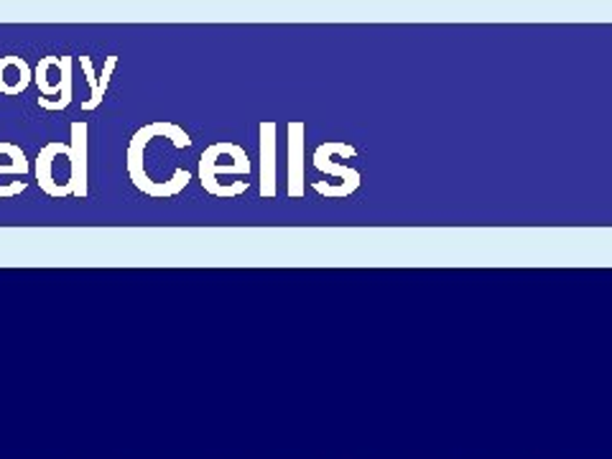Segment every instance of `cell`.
<instances>
[{
    "label": "cell",
    "mask_w": 612,
    "mask_h": 459,
    "mask_svg": "<svg viewBox=\"0 0 612 459\" xmlns=\"http://www.w3.org/2000/svg\"><path fill=\"white\" fill-rule=\"evenodd\" d=\"M156 136L171 138V144L176 145V148H189V145H192V138H189V136H186L184 130L179 128V126H174V123H164V120L143 126V128L138 130L133 138H130V145H128L130 182L141 189L143 194H148V197H154V200H166V197L179 194V192L189 184L192 173L186 172V169H176L174 176H171L169 182H164V184H156V182H151V179H148V173H146V169H143V148L148 145L151 138H156Z\"/></svg>",
    "instance_id": "6da1fadb"
},
{
    "label": "cell",
    "mask_w": 612,
    "mask_h": 459,
    "mask_svg": "<svg viewBox=\"0 0 612 459\" xmlns=\"http://www.w3.org/2000/svg\"><path fill=\"white\" fill-rule=\"evenodd\" d=\"M61 151H64V144H59V141H54V144L43 145L42 151H39V156H36V182H39V187H42V192H46L49 197H54V200H61V197H70L71 194V187L70 184H54V158L61 156Z\"/></svg>",
    "instance_id": "3957f363"
},
{
    "label": "cell",
    "mask_w": 612,
    "mask_h": 459,
    "mask_svg": "<svg viewBox=\"0 0 612 459\" xmlns=\"http://www.w3.org/2000/svg\"><path fill=\"white\" fill-rule=\"evenodd\" d=\"M217 173H245L248 176L250 173V161H240V164H232V166H217L214 145H210L200 158V182L210 194H217V189H214V176Z\"/></svg>",
    "instance_id": "5b68a950"
},
{
    "label": "cell",
    "mask_w": 612,
    "mask_h": 459,
    "mask_svg": "<svg viewBox=\"0 0 612 459\" xmlns=\"http://www.w3.org/2000/svg\"><path fill=\"white\" fill-rule=\"evenodd\" d=\"M115 67H118V57H108V59H105V67H102V77H98V82H100V87H98V95H95V98H89V100L82 102V110H95V108L100 105L102 98H105V92H108V87H110V77H113Z\"/></svg>",
    "instance_id": "9c48e42d"
},
{
    "label": "cell",
    "mask_w": 612,
    "mask_h": 459,
    "mask_svg": "<svg viewBox=\"0 0 612 459\" xmlns=\"http://www.w3.org/2000/svg\"><path fill=\"white\" fill-rule=\"evenodd\" d=\"M314 166H316L319 172L332 173V176H342V179H344V187L350 189V194L360 187V173L353 172V169H344V166H337V164H329L319 148H316V154H314Z\"/></svg>",
    "instance_id": "52a82bcc"
},
{
    "label": "cell",
    "mask_w": 612,
    "mask_h": 459,
    "mask_svg": "<svg viewBox=\"0 0 612 459\" xmlns=\"http://www.w3.org/2000/svg\"><path fill=\"white\" fill-rule=\"evenodd\" d=\"M80 64H82V70H85V77H87V85H89V89H92V98L98 95V87H100V82H98V74H95V67H92V59L89 57H80Z\"/></svg>",
    "instance_id": "7c38bea8"
},
{
    "label": "cell",
    "mask_w": 612,
    "mask_h": 459,
    "mask_svg": "<svg viewBox=\"0 0 612 459\" xmlns=\"http://www.w3.org/2000/svg\"><path fill=\"white\" fill-rule=\"evenodd\" d=\"M71 154L70 166H71V179L67 182L71 187V194L77 200H87V123L85 120H74L71 123Z\"/></svg>",
    "instance_id": "7a4b0ae2"
},
{
    "label": "cell",
    "mask_w": 612,
    "mask_h": 459,
    "mask_svg": "<svg viewBox=\"0 0 612 459\" xmlns=\"http://www.w3.org/2000/svg\"><path fill=\"white\" fill-rule=\"evenodd\" d=\"M54 61H57V57H42V61H39V67H36V72H33V80H36V85H39V89H42V98H54V95H59L54 87H49V82H46V70L49 67H54Z\"/></svg>",
    "instance_id": "8fae6325"
},
{
    "label": "cell",
    "mask_w": 612,
    "mask_h": 459,
    "mask_svg": "<svg viewBox=\"0 0 612 459\" xmlns=\"http://www.w3.org/2000/svg\"><path fill=\"white\" fill-rule=\"evenodd\" d=\"M291 187L288 194L291 197H301V169H299V151H301V138L299 133L304 130L301 123H291Z\"/></svg>",
    "instance_id": "ba28073f"
},
{
    "label": "cell",
    "mask_w": 612,
    "mask_h": 459,
    "mask_svg": "<svg viewBox=\"0 0 612 459\" xmlns=\"http://www.w3.org/2000/svg\"><path fill=\"white\" fill-rule=\"evenodd\" d=\"M273 123L260 126V197H273L276 194V172H273Z\"/></svg>",
    "instance_id": "277c9868"
},
{
    "label": "cell",
    "mask_w": 612,
    "mask_h": 459,
    "mask_svg": "<svg viewBox=\"0 0 612 459\" xmlns=\"http://www.w3.org/2000/svg\"><path fill=\"white\" fill-rule=\"evenodd\" d=\"M71 64H74V57H57L54 61V67H59V72H61V82L57 85L59 89V100H46V98H39V105H42L43 110H64V108H70L71 102Z\"/></svg>",
    "instance_id": "8992f818"
},
{
    "label": "cell",
    "mask_w": 612,
    "mask_h": 459,
    "mask_svg": "<svg viewBox=\"0 0 612 459\" xmlns=\"http://www.w3.org/2000/svg\"><path fill=\"white\" fill-rule=\"evenodd\" d=\"M0 173H18V176H24V173H29V166L11 164V166H0ZM21 192H26V182H14V184H8V187L0 184V200L15 197V194H21Z\"/></svg>",
    "instance_id": "30bf717a"
}]
</instances>
